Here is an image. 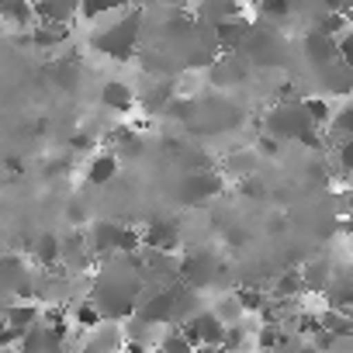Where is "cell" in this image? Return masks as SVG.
<instances>
[{
  "instance_id": "ac0fdd59",
  "label": "cell",
  "mask_w": 353,
  "mask_h": 353,
  "mask_svg": "<svg viewBox=\"0 0 353 353\" xmlns=\"http://www.w3.org/2000/svg\"><path fill=\"white\" fill-rule=\"evenodd\" d=\"M301 108H305V114H308V121H312V125H325V121H329V114H332V111H329V104H325L322 97H312V101H305Z\"/></svg>"
},
{
  "instance_id": "484cf974",
  "label": "cell",
  "mask_w": 353,
  "mask_h": 353,
  "mask_svg": "<svg viewBox=\"0 0 353 353\" xmlns=\"http://www.w3.org/2000/svg\"><path fill=\"white\" fill-rule=\"evenodd\" d=\"M243 194H246V198H263L267 188L256 181V176H246V181H243Z\"/></svg>"
},
{
  "instance_id": "7a4b0ae2",
  "label": "cell",
  "mask_w": 353,
  "mask_h": 353,
  "mask_svg": "<svg viewBox=\"0 0 353 353\" xmlns=\"http://www.w3.org/2000/svg\"><path fill=\"white\" fill-rule=\"evenodd\" d=\"M219 191H222L219 176H212V173H194L191 181L184 184V201H205V198H212V194H219Z\"/></svg>"
},
{
  "instance_id": "e0dca14e",
  "label": "cell",
  "mask_w": 353,
  "mask_h": 353,
  "mask_svg": "<svg viewBox=\"0 0 353 353\" xmlns=\"http://www.w3.org/2000/svg\"><path fill=\"white\" fill-rule=\"evenodd\" d=\"M52 77H56V83L59 87H77V63L73 59H59V63H52Z\"/></svg>"
},
{
  "instance_id": "f1b7e54d",
  "label": "cell",
  "mask_w": 353,
  "mask_h": 353,
  "mask_svg": "<svg viewBox=\"0 0 353 353\" xmlns=\"http://www.w3.org/2000/svg\"><path fill=\"white\" fill-rule=\"evenodd\" d=\"M66 219H70L73 225H83V222H87V208H83L80 201H70V208H66Z\"/></svg>"
},
{
  "instance_id": "52a82bcc",
  "label": "cell",
  "mask_w": 353,
  "mask_h": 353,
  "mask_svg": "<svg viewBox=\"0 0 353 353\" xmlns=\"http://www.w3.org/2000/svg\"><path fill=\"white\" fill-rule=\"evenodd\" d=\"M145 243L152 250H163V253L176 250V229H173V222H152L149 232H145Z\"/></svg>"
},
{
  "instance_id": "f546056e",
  "label": "cell",
  "mask_w": 353,
  "mask_h": 353,
  "mask_svg": "<svg viewBox=\"0 0 353 353\" xmlns=\"http://www.w3.org/2000/svg\"><path fill=\"white\" fill-rule=\"evenodd\" d=\"M339 163H343V170L353 173V139H346V142L339 145Z\"/></svg>"
},
{
  "instance_id": "1f68e13d",
  "label": "cell",
  "mask_w": 353,
  "mask_h": 353,
  "mask_svg": "<svg viewBox=\"0 0 353 353\" xmlns=\"http://www.w3.org/2000/svg\"><path fill=\"white\" fill-rule=\"evenodd\" d=\"M70 145L83 152V149H90V145H94V135H90V132H77V135L70 139Z\"/></svg>"
},
{
  "instance_id": "f35d334b",
  "label": "cell",
  "mask_w": 353,
  "mask_h": 353,
  "mask_svg": "<svg viewBox=\"0 0 353 353\" xmlns=\"http://www.w3.org/2000/svg\"><path fill=\"white\" fill-rule=\"evenodd\" d=\"M350 208H353V198H350Z\"/></svg>"
},
{
  "instance_id": "836d02e7",
  "label": "cell",
  "mask_w": 353,
  "mask_h": 353,
  "mask_svg": "<svg viewBox=\"0 0 353 353\" xmlns=\"http://www.w3.org/2000/svg\"><path fill=\"white\" fill-rule=\"evenodd\" d=\"M225 239H229V246H243V243H246V232H243V229H232Z\"/></svg>"
},
{
  "instance_id": "44dd1931",
  "label": "cell",
  "mask_w": 353,
  "mask_h": 353,
  "mask_svg": "<svg viewBox=\"0 0 353 353\" xmlns=\"http://www.w3.org/2000/svg\"><path fill=\"white\" fill-rule=\"evenodd\" d=\"M236 301H239V308H246V312H260V308L267 305V301H263V291H256V288H243Z\"/></svg>"
},
{
  "instance_id": "30bf717a",
  "label": "cell",
  "mask_w": 353,
  "mask_h": 353,
  "mask_svg": "<svg viewBox=\"0 0 353 353\" xmlns=\"http://www.w3.org/2000/svg\"><path fill=\"white\" fill-rule=\"evenodd\" d=\"M73 14H77V8H70V4H35V18L42 25H66Z\"/></svg>"
},
{
  "instance_id": "4fadbf2b",
  "label": "cell",
  "mask_w": 353,
  "mask_h": 353,
  "mask_svg": "<svg viewBox=\"0 0 353 353\" xmlns=\"http://www.w3.org/2000/svg\"><path fill=\"white\" fill-rule=\"evenodd\" d=\"M308 52H312L315 63H329V66H332V59L339 56V46H332V39L312 32V35H308Z\"/></svg>"
},
{
  "instance_id": "d4e9b609",
  "label": "cell",
  "mask_w": 353,
  "mask_h": 353,
  "mask_svg": "<svg viewBox=\"0 0 353 353\" xmlns=\"http://www.w3.org/2000/svg\"><path fill=\"white\" fill-rule=\"evenodd\" d=\"M135 246H139V232L125 225V229H121V239H118V250H121V253H132Z\"/></svg>"
},
{
  "instance_id": "9c48e42d",
  "label": "cell",
  "mask_w": 353,
  "mask_h": 353,
  "mask_svg": "<svg viewBox=\"0 0 353 353\" xmlns=\"http://www.w3.org/2000/svg\"><path fill=\"white\" fill-rule=\"evenodd\" d=\"M4 322H11V325L25 336L28 329H35V325H39V308H35V305H11V308H8V315H4Z\"/></svg>"
},
{
  "instance_id": "3957f363",
  "label": "cell",
  "mask_w": 353,
  "mask_h": 353,
  "mask_svg": "<svg viewBox=\"0 0 353 353\" xmlns=\"http://www.w3.org/2000/svg\"><path fill=\"white\" fill-rule=\"evenodd\" d=\"M114 173H118V156H114V152H101V156H94L90 166H87V181L101 188V184L114 181Z\"/></svg>"
},
{
  "instance_id": "d6a6232c",
  "label": "cell",
  "mask_w": 353,
  "mask_h": 353,
  "mask_svg": "<svg viewBox=\"0 0 353 353\" xmlns=\"http://www.w3.org/2000/svg\"><path fill=\"white\" fill-rule=\"evenodd\" d=\"M315 346H319V353H325V350H332V346H336V336L322 329V332H315Z\"/></svg>"
},
{
  "instance_id": "603a6c76",
  "label": "cell",
  "mask_w": 353,
  "mask_h": 353,
  "mask_svg": "<svg viewBox=\"0 0 353 353\" xmlns=\"http://www.w3.org/2000/svg\"><path fill=\"white\" fill-rule=\"evenodd\" d=\"M73 319H77L80 325H87V329H90V325H97V322H101V312H97V308H94L90 301H83V305H77Z\"/></svg>"
},
{
  "instance_id": "d590c367",
  "label": "cell",
  "mask_w": 353,
  "mask_h": 353,
  "mask_svg": "<svg viewBox=\"0 0 353 353\" xmlns=\"http://www.w3.org/2000/svg\"><path fill=\"white\" fill-rule=\"evenodd\" d=\"M260 149H263L267 156H274V152H277V142H270V139H263V142H260Z\"/></svg>"
},
{
  "instance_id": "5bb4252c",
  "label": "cell",
  "mask_w": 353,
  "mask_h": 353,
  "mask_svg": "<svg viewBox=\"0 0 353 353\" xmlns=\"http://www.w3.org/2000/svg\"><path fill=\"white\" fill-rule=\"evenodd\" d=\"M322 329L332 332L336 339H343V336H353V319L343 315V312H325L322 315Z\"/></svg>"
},
{
  "instance_id": "6da1fadb",
  "label": "cell",
  "mask_w": 353,
  "mask_h": 353,
  "mask_svg": "<svg viewBox=\"0 0 353 353\" xmlns=\"http://www.w3.org/2000/svg\"><path fill=\"white\" fill-rule=\"evenodd\" d=\"M132 39H135V28H132V25H118V28H111L104 39H97V46L108 49L114 59H125L128 49H132Z\"/></svg>"
},
{
  "instance_id": "d6986e66",
  "label": "cell",
  "mask_w": 353,
  "mask_h": 353,
  "mask_svg": "<svg viewBox=\"0 0 353 353\" xmlns=\"http://www.w3.org/2000/svg\"><path fill=\"white\" fill-rule=\"evenodd\" d=\"M194 346L184 339V332L181 329H176V332H166L163 336V346H159V353H191Z\"/></svg>"
},
{
  "instance_id": "e575fe53",
  "label": "cell",
  "mask_w": 353,
  "mask_h": 353,
  "mask_svg": "<svg viewBox=\"0 0 353 353\" xmlns=\"http://www.w3.org/2000/svg\"><path fill=\"white\" fill-rule=\"evenodd\" d=\"M8 170H11V173H21L25 166H21V159H18V156H8Z\"/></svg>"
},
{
  "instance_id": "277c9868",
  "label": "cell",
  "mask_w": 353,
  "mask_h": 353,
  "mask_svg": "<svg viewBox=\"0 0 353 353\" xmlns=\"http://www.w3.org/2000/svg\"><path fill=\"white\" fill-rule=\"evenodd\" d=\"M32 253H35V260H39L42 267H52V263H59V260H63V239H59V236H52V232H42V236L35 239Z\"/></svg>"
},
{
  "instance_id": "ab89813d",
  "label": "cell",
  "mask_w": 353,
  "mask_h": 353,
  "mask_svg": "<svg viewBox=\"0 0 353 353\" xmlns=\"http://www.w3.org/2000/svg\"><path fill=\"white\" fill-rule=\"evenodd\" d=\"M0 25H4V21H0Z\"/></svg>"
},
{
  "instance_id": "7402d4cb",
  "label": "cell",
  "mask_w": 353,
  "mask_h": 353,
  "mask_svg": "<svg viewBox=\"0 0 353 353\" xmlns=\"http://www.w3.org/2000/svg\"><path fill=\"white\" fill-rule=\"evenodd\" d=\"M21 332L11 325V322H4V319H0V350H11V346H21Z\"/></svg>"
},
{
  "instance_id": "cb8c5ba5",
  "label": "cell",
  "mask_w": 353,
  "mask_h": 353,
  "mask_svg": "<svg viewBox=\"0 0 353 353\" xmlns=\"http://www.w3.org/2000/svg\"><path fill=\"white\" fill-rule=\"evenodd\" d=\"M256 343H260L263 350L277 346V343H281V329H277V325H263V329H260V339H256Z\"/></svg>"
},
{
  "instance_id": "5b68a950",
  "label": "cell",
  "mask_w": 353,
  "mask_h": 353,
  "mask_svg": "<svg viewBox=\"0 0 353 353\" xmlns=\"http://www.w3.org/2000/svg\"><path fill=\"white\" fill-rule=\"evenodd\" d=\"M194 329H198V336H201V346H222L225 343V325H222V319L219 315H198L194 319Z\"/></svg>"
},
{
  "instance_id": "ba28073f",
  "label": "cell",
  "mask_w": 353,
  "mask_h": 353,
  "mask_svg": "<svg viewBox=\"0 0 353 353\" xmlns=\"http://www.w3.org/2000/svg\"><path fill=\"white\" fill-rule=\"evenodd\" d=\"M101 101H104L111 111H128V108H132V90H128V83H121V80H108Z\"/></svg>"
},
{
  "instance_id": "8d00e7d4",
  "label": "cell",
  "mask_w": 353,
  "mask_h": 353,
  "mask_svg": "<svg viewBox=\"0 0 353 353\" xmlns=\"http://www.w3.org/2000/svg\"><path fill=\"white\" fill-rule=\"evenodd\" d=\"M270 232H284V219H274L270 222Z\"/></svg>"
},
{
  "instance_id": "4316f807",
  "label": "cell",
  "mask_w": 353,
  "mask_h": 353,
  "mask_svg": "<svg viewBox=\"0 0 353 353\" xmlns=\"http://www.w3.org/2000/svg\"><path fill=\"white\" fill-rule=\"evenodd\" d=\"M291 11V4H284V0H267L263 4V14H270V18H284Z\"/></svg>"
},
{
  "instance_id": "8fae6325",
  "label": "cell",
  "mask_w": 353,
  "mask_h": 353,
  "mask_svg": "<svg viewBox=\"0 0 353 353\" xmlns=\"http://www.w3.org/2000/svg\"><path fill=\"white\" fill-rule=\"evenodd\" d=\"M66 35H70L66 25H39V28H32V42L39 49H52V46L66 42Z\"/></svg>"
},
{
  "instance_id": "2e32d148",
  "label": "cell",
  "mask_w": 353,
  "mask_h": 353,
  "mask_svg": "<svg viewBox=\"0 0 353 353\" xmlns=\"http://www.w3.org/2000/svg\"><path fill=\"white\" fill-rule=\"evenodd\" d=\"M301 288H305V274H301V270H288V274L277 277V288H274V291H277L281 298H291V294H298Z\"/></svg>"
},
{
  "instance_id": "8992f818",
  "label": "cell",
  "mask_w": 353,
  "mask_h": 353,
  "mask_svg": "<svg viewBox=\"0 0 353 353\" xmlns=\"http://www.w3.org/2000/svg\"><path fill=\"white\" fill-rule=\"evenodd\" d=\"M0 21H11L14 28H25L35 21V8L21 4V0H0Z\"/></svg>"
},
{
  "instance_id": "4dcf8cb0",
  "label": "cell",
  "mask_w": 353,
  "mask_h": 353,
  "mask_svg": "<svg viewBox=\"0 0 353 353\" xmlns=\"http://www.w3.org/2000/svg\"><path fill=\"white\" fill-rule=\"evenodd\" d=\"M339 56H343V66L353 70V35H346V39L339 42Z\"/></svg>"
},
{
  "instance_id": "9a60e30c",
  "label": "cell",
  "mask_w": 353,
  "mask_h": 353,
  "mask_svg": "<svg viewBox=\"0 0 353 353\" xmlns=\"http://www.w3.org/2000/svg\"><path fill=\"white\" fill-rule=\"evenodd\" d=\"M0 281H4V284H21V288H25V267H21L18 256H4V260H0Z\"/></svg>"
},
{
  "instance_id": "ffe728a7",
  "label": "cell",
  "mask_w": 353,
  "mask_h": 353,
  "mask_svg": "<svg viewBox=\"0 0 353 353\" xmlns=\"http://www.w3.org/2000/svg\"><path fill=\"white\" fill-rule=\"evenodd\" d=\"M343 25H346V14H343V11H332V14L319 18V28H315V32H319V35H325V39H332Z\"/></svg>"
},
{
  "instance_id": "74e56055",
  "label": "cell",
  "mask_w": 353,
  "mask_h": 353,
  "mask_svg": "<svg viewBox=\"0 0 353 353\" xmlns=\"http://www.w3.org/2000/svg\"><path fill=\"white\" fill-rule=\"evenodd\" d=\"M298 353H319V346L315 343H305V346H298Z\"/></svg>"
},
{
  "instance_id": "7c38bea8",
  "label": "cell",
  "mask_w": 353,
  "mask_h": 353,
  "mask_svg": "<svg viewBox=\"0 0 353 353\" xmlns=\"http://www.w3.org/2000/svg\"><path fill=\"white\" fill-rule=\"evenodd\" d=\"M121 229L118 222H97L94 225V250H118V239H121Z\"/></svg>"
},
{
  "instance_id": "83f0119b",
  "label": "cell",
  "mask_w": 353,
  "mask_h": 353,
  "mask_svg": "<svg viewBox=\"0 0 353 353\" xmlns=\"http://www.w3.org/2000/svg\"><path fill=\"white\" fill-rule=\"evenodd\" d=\"M63 173H70V159H49L46 163V176H63Z\"/></svg>"
}]
</instances>
